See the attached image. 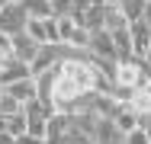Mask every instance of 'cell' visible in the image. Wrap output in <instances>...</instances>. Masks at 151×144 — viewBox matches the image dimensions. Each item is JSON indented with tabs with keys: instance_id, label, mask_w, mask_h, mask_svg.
Returning a JSON list of instances; mask_svg holds the SVG:
<instances>
[{
	"instance_id": "cell-1",
	"label": "cell",
	"mask_w": 151,
	"mask_h": 144,
	"mask_svg": "<svg viewBox=\"0 0 151 144\" xmlns=\"http://www.w3.org/2000/svg\"><path fill=\"white\" fill-rule=\"evenodd\" d=\"M145 71H142V61L138 58H122L116 61V86L119 90H135V86H145Z\"/></svg>"
},
{
	"instance_id": "cell-2",
	"label": "cell",
	"mask_w": 151,
	"mask_h": 144,
	"mask_svg": "<svg viewBox=\"0 0 151 144\" xmlns=\"http://www.w3.org/2000/svg\"><path fill=\"white\" fill-rule=\"evenodd\" d=\"M26 23H29V13L19 6V0L0 6V35H6V38L19 35V32H26Z\"/></svg>"
},
{
	"instance_id": "cell-3",
	"label": "cell",
	"mask_w": 151,
	"mask_h": 144,
	"mask_svg": "<svg viewBox=\"0 0 151 144\" xmlns=\"http://www.w3.org/2000/svg\"><path fill=\"white\" fill-rule=\"evenodd\" d=\"M90 58H103V61H119L116 55V45H113V38H109V32L106 29H96L90 32V38H87V48H84Z\"/></svg>"
},
{
	"instance_id": "cell-4",
	"label": "cell",
	"mask_w": 151,
	"mask_h": 144,
	"mask_svg": "<svg viewBox=\"0 0 151 144\" xmlns=\"http://www.w3.org/2000/svg\"><path fill=\"white\" fill-rule=\"evenodd\" d=\"M23 115H26V135L45 138V131H48V112L42 109V103H39V99L26 103V106H23Z\"/></svg>"
},
{
	"instance_id": "cell-5",
	"label": "cell",
	"mask_w": 151,
	"mask_h": 144,
	"mask_svg": "<svg viewBox=\"0 0 151 144\" xmlns=\"http://www.w3.org/2000/svg\"><path fill=\"white\" fill-rule=\"evenodd\" d=\"M129 35H132V58L142 61L151 48V26L145 19H135V23H129Z\"/></svg>"
},
{
	"instance_id": "cell-6",
	"label": "cell",
	"mask_w": 151,
	"mask_h": 144,
	"mask_svg": "<svg viewBox=\"0 0 151 144\" xmlns=\"http://www.w3.org/2000/svg\"><path fill=\"white\" fill-rule=\"evenodd\" d=\"M90 144H125V135L113 125V118H100L90 135Z\"/></svg>"
},
{
	"instance_id": "cell-7",
	"label": "cell",
	"mask_w": 151,
	"mask_h": 144,
	"mask_svg": "<svg viewBox=\"0 0 151 144\" xmlns=\"http://www.w3.org/2000/svg\"><path fill=\"white\" fill-rule=\"evenodd\" d=\"M3 93H10L16 103H32V99H39V86H35V77H23V80H16V83H6L3 86Z\"/></svg>"
},
{
	"instance_id": "cell-8",
	"label": "cell",
	"mask_w": 151,
	"mask_h": 144,
	"mask_svg": "<svg viewBox=\"0 0 151 144\" xmlns=\"http://www.w3.org/2000/svg\"><path fill=\"white\" fill-rule=\"evenodd\" d=\"M10 48H13V58H16V61L32 64V58L39 51V42H32L26 32H19V35H10Z\"/></svg>"
},
{
	"instance_id": "cell-9",
	"label": "cell",
	"mask_w": 151,
	"mask_h": 144,
	"mask_svg": "<svg viewBox=\"0 0 151 144\" xmlns=\"http://www.w3.org/2000/svg\"><path fill=\"white\" fill-rule=\"evenodd\" d=\"M23 77H32V74H29V64H23V61H16V58H10V61L0 64V86L16 83V80H23Z\"/></svg>"
},
{
	"instance_id": "cell-10",
	"label": "cell",
	"mask_w": 151,
	"mask_h": 144,
	"mask_svg": "<svg viewBox=\"0 0 151 144\" xmlns=\"http://www.w3.org/2000/svg\"><path fill=\"white\" fill-rule=\"evenodd\" d=\"M26 35H29L32 42H39V45H52V35H48V16H45V19H32V16H29Z\"/></svg>"
},
{
	"instance_id": "cell-11",
	"label": "cell",
	"mask_w": 151,
	"mask_h": 144,
	"mask_svg": "<svg viewBox=\"0 0 151 144\" xmlns=\"http://www.w3.org/2000/svg\"><path fill=\"white\" fill-rule=\"evenodd\" d=\"M19 6L29 13L32 19H45V16H52V6H48V0H19Z\"/></svg>"
},
{
	"instance_id": "cell-12",
	"label": "cell",
	"mask_w": 151,
	"mask_h": 144,
	"mask_svg": "<svg viewBox=\"0 0 151 144\" xmlns=\"http://www.w3.org/2000/svg\"><path fill=\"white\" fill-rule=\"evenodd\" d=\"M129 26V19L122 16L119 6H106V19H103V29L106 32H116V29H125Z\"/></svg>"
},
{
	"instance_id": "cell-13",
	"label": "cell",
	"mask_w": 151,
	"mask_h": 144,
	"mask_svg": "<svg viewBox=\"0 0 151 144\" xmlns=\"http://www.w3.org/2000/svg\"><path fill=\"white\" fill-rule=\"evenodd\" d=\"M145 3H148V0H122V3H119V10H122V16H125L129 23H135V19H142V13H145Z\"/></svg>"
},
{
	"instance_id": "cell-14",
	"label": "cell",
	"mask_w": 151,
	"mask_h": 144,
	"mask_svg": "<svg viewBox=\"0 0 151 144\" xmlns=\"http://www.w3.org/2000/svg\"><path fill=\"white\" fill-rule=\"evenodd\" d=\"M16 112H23V103H16L10 93L0 90V118H10V115H16Z\"/></svg>"
},
{
	"instance_id": "cell-15",
	"label": "cell",
	"mask_w": 151,
	"mask_h": 144,
	"mask_svg": "<svg viewBox=\"0 0 151 144\" xmlns=\"http://www.w3.org/2000/svg\"><path fill=\"white\" fill-rule=\"evenodd\" d=\"M6 131H10L13 138H23V135H26V115L23 112L10 115V118H6Z\"/></svg>"
},
{
	"instance_id": "cell-16",
	"label": "cell",
	"mask_w": 151,
	"mask_h": 144,
	"mask_svg": "<svg viewBox=\"0 0 151 144\" xmlns=\"http://www.w3.org/2000/svg\"><path fill=\"white\" fill-rule=\"evenodd\" d=\"M125 144H151V135L142 131V128H132V131L125 135Z\"/></svg>"
},
{
	"instance_id": "cell-17",
	"label": "cell",
	"mask_w": 151,
	"mask_h": 144,
	"mask_svg": "<svg viewBox=\"0 0 151 144\" xmlns=\"http://www.w3.org/2000/svg\"><path fill=\"white\" fill-rule=\"evenodd\" d=\"M52 6V16H68L71 13V0H48Z\"/></svg>"
},
{
	"instance_id": "cell-18",
	"label": "cell",
	"mask_w": 151,
	"mask_h": 144,
	"mask_svg": "<svg viewBox=\"0 0 151 144\" xmlns=\"http://www.w3.org/2000/svg\"><path fill=\"white\" fill-rule=\"evenodd\" d=\"M16 144H48L45 138H32V135H23V138H16Z\"/></svg>"
},
{
	"instance_id": "cell-19",
	"label": "cell",
	"mask_w": 151,
	"mask_h": 144,
	"mask_svg": "<svg viewBox=\"0 0 151 144\" xmlns=\"http://www.w3.org/2000/svg\"><path fill=\"white\" fill-rule=\"evenodd\" d=\"M0 144H16V138H13L10 131H0Z\"/></svg>"
},
{
	"instance_id": "cell-20",
	"label": "cell",
	"mask_w": 151,
	"mask_h": 144,
	"mask_svg": "<svg viewBox=\"0 0 151 144\" xmlns=\"http://www.w3.org/2000/svg\"><path fill=\"white\" fill-rule=\"evenodd\" d=\"M142 19H145V23H148V26H151V0H148V3H145V13H142Z\"/></svg>"
},
{
	"instance_id": "cell-21",
	"label": "cell",
	"mask_w": 151,
	"mask_h": 144,
	"mask_svg": "<svg viewBox=\"0 0 151 144\" xmlns=\"http://www.w3.org/2000/svg\"><path fill=\"white\" fill-rule=\"evenodd\" d=\"M103 3H106V6H119L122 0H103Z\"/></svg>"
},
{
	"instance_id": "cell-22",
	"label": "cell",
	"mask_w": 151,
	"mask_h": 144,
	"mask_svg": "<svg viewBox=\"0 0 151 144\" xmlns=\"http://www.w3.org/2000/svg\"><path fill=\"white\" fill-rule=\"evenodd\" d=\"M142 61H145V64H151V48H148V55H145V58H142Z\"/></svg>"
},
{
	"instance_id": "cell-23",
	"label": "cell",
	"mask_w": 151,
	"mask_h": 144,
	"mask_svg": "<svg viewBox=\"0 0 151 144\" xmlns=\"http://www.w3.org/2000/svg\"><path fill=\"white\" fill-rule=\"evenodd\" d=\"M6 3H13V0H0V6H6Z\"/></svg>"
}]
</instances>
